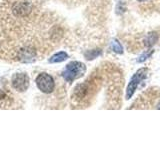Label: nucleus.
Wrapping results in <instances>:
<instances>
[{
  "mask_svg": "<svg viewBox=\"0 0 160 150\" xmlns=\"http://www.w3.org/2000/svg\"><path fill=\"white\" fill-rule=\"evenodd\" d=\"M157 41V35L156 33H150L148 35V37L146 38V45L147 46H151V45H153L155 42Z\"/></svg>",
  "mask_w": 160,
  "mask_h": 150,
  "instance_id": "0eeeda50",
  "label": "nucleus"
},
{
  "mask_svg": "<svg viewBox=\"0 0 160 150\" xmlns=\"http://www.w3.org/2000/svg\"><path fill=\"white\" fill-rule=\"evenodd\" d=\"M147 72H148V70L146 68H141L133 75L128 84V87L126 89V99H130L132 97V95L134 94L135 90L137 89L140 82L147 77Z\"/></svg>",
  "mask_w": 160,
  "mask_h": 150,
  "instance_id": "f03ea898",
  "label": "nucleus"
},
{
  "mask_svg": "<svg viewBox=\"0 0 160 150\" xmlns=\"http://www.w3.org/2000/svg\"><path fill=\"white\" fill-rule=\"evenodd\" d=\"M157 109H160V103L158 104V106H157Z\"/></svg>",
  "mask_w": 160,
  "mask_h": 150,
  "instance_id": "9b49d317",
  "label": "nucleus"
},
{
  "mask_svg": "<svg viewBox=\"0 0 160 150\" xmlns=\"http://www.w3.org/2000/svg\"><path fill=\"white\" fill-rule=\"evenodd\" d=\"M67 57H68L67 53H66V52L61 51V52H58V53H56L55 55H53V56L49 59V62H50V63H58V62H62V61H64V60H66V59H67Z\"/></svg>",
  "mask_w": 160,
  "mask_h": 150,
  "instance_id": "39448f33",
  "label": "nucleus"
},
{
  "mask_svg": "<svg viewBox=\"0 0 160 150\" xmlns=\"http://www.w3.org/2000/svg\"><path fill=\"white\" fill-rule=\"evenodd\" d=\"M100 53H101L100 50H92V51H88L85 53V57H86V59H88V60H91V59L96 58Z\"/></svg>",
  "mask_w": 160,
  "mask_h": 150,
  "instance_id": "6e6552de",
  "label": "nucleus"
},
{
  "mask_svg": "<svg viewBox=\"0 0 160 150\" xmlns=\"http://www.w3.org/2000/svg\"><path fill=\"white\" fill-rule=\"evenodd\" d=\"M12 86L19 92L25 91L29 86V78L26 74L19 73L15 74L12 77Z\"/></svg>",
  "mask_w": 160,
  "mask_h": 150,
  "instance_id": "20e7f679",
  "label": "nucleus"
},
{
  "mask_svg": "<svg viewBox=\"0 0 160 150\" xmlns=\"http://www.w3.org/2000/svg\"><path fill=\"white\" fill-rule=\"evenodd\" d=\"M36 85L43 93H51L55 87L53 78L47 73H41L38 75L36 78Z\"/></svg>",
  "mask_w": 160,
  "mask_h": 150,
  "instance_id": "7ed1b4c3",
  "label": "nucleus"
},
{
  "mask_svg": "<svg viewBox=\"0 0 160 150\" xmlns=\"http://www.w3.org/2000/svg\"><path fill=\"white\" fill-rule=\"evenodd\" d=\"M138 1H140V2H143V1H146V0H138Z\"/></svg>",
  "mask_w": 160,
  "mask_h": 150,
  "instance_id": "9d476101",
  "label": "nucleus"
},
{
  "mask_svg": "<svg viewBox=\"0 0 160 150\" xmlns=\"http://www.w3.org/2000/svg\"><path fill=\"white\" fill-rule=\"evenodd\" d=\"M152 53H153V50L151 49V50H149V51H146V52H144L141 56H140L138 59H137V61L139 62V63H141V62H143V61H145L147 58H149L150 56L152 55Z\"/></svg>",
  "mask_w": 160,
  "mask_h": 150,
  "instance_id": "1a4fd4ad",
  "label": "nucleus"
},
{
  "mask_svg": "<svg viewBox=\"0 0 160 150\" xmlns=\"http://www.w3.org/2000/svg\"><path fill=\"white\" fill-rule=\"evenodd\" d=\"M85 71H86V66L82 62L72 61L69 64H67V66L65 67L62 75L63 78L67 82H72L75 79L82 77Z\"/></svg>",
  "mask_w": 160,
  "mask_h": 150,
  "instance_id": "f257e3e1",
  "label": "nucleus"
},
{
  "mask_svg": "<svg viewBox=\"0 0 160 150\" xmlns=\"http://www.w3.org/2000/svg\"><path fill=\"white\" fill-rule=\"evenodd\" d=\"M110 47H111V49L114 52H116L118 54L123 53V48L121 46V44H120V42H118V40H116V39L112 40L111 43H110Z\"/></svg>",
  "mask_w": 160,
  "mask_h": 150,
  "instance_id": "423d86ee",
  "label": "nucleus"
}]
</instances>
